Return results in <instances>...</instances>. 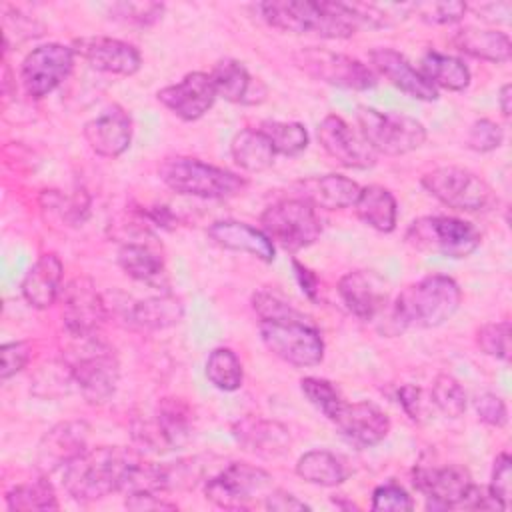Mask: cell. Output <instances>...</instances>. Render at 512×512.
<instances>
[{
    "mask_svg": "<svg viewBox=\"0 0 512 512\" xmlns=\"http://www.w3.org/2000/svg\"><path fill=\"white\" fill-rule=\"evenodd\" d=\"M304 200L314 208L344 210L354 206L360 186L344 174H324L300 182Z\"/></svg>",
    "mask_w": 512,
    "mask_h": 512,
    "instance_id": "obj_30",
    "label": "cell"
},
{
    "mask_svg": "<svg viewBox=\"0 0 512 512\" xmlns=\"http://www.w3.org/2000/svg\"><path fill=\"white\" fill-rule=\"evenodd\" d=\"M260 130L266 134L276 154L296 156L308 146V132L300 122L266 120L260 124Z\"/></svg>",
    "mask_w": 512,
    "mask_h": 512,
    "instance_id": "obj_39",
    "label": "cell"
},
{
    "mask_svg": "<svg viewBox=\"0 0 512 512\" xmlns=\"http://www.w3.org/2000/svg\"><path fill=\"white\" fill-rule=\"evenodd\" d=\"M430 402L446 416L460 418L466 412L468 398L462 384L450 374H438L430 388Z\"/></svg>",
    "mask_w": 512,
    "mask_h": 512,
    "instance_id": "obj_40",
    "label": "cell"
},
{
    "mask_svg": "<svg viewBox=\"0 0 512 512\" xmlns=\"http://www.w3.org/2000/svg\"><path fill=\"white\" fill-rule=\"evenodd\" d=\"M504 140V130L500 124H496L494 120L490 118H480L476 120L468 134H466V146L474 152H492L496 150Z\"/></svg>",
    "mask_w": 512,
    "mask_h": 512,
    "instance_id": "obj_46",
    "label": "cell"
},
{
    "mask_svg": "<svg viewBox=\"0 0 512 512\" xmlns=\"http://www.w3.org/2000/svg\"><path fill=\"white\" fill-rule=\"evenodd\" d=\"M6 506L14 512H32V510H58V496L54 486L46 476L18 484L6 492Z\"/></svg>",
    "mask_w": 512,
    "mask_h": 512,
    "instance_id": "obj_37",
    "label": "cell"
},
{
    "mask_svg": "<svg viewBox=\"0 0 512 512\" xmlns=\"http://www.w3.org/2000/svg\"><path fill=\"white\" fill-rule=\"evenodd\" d=\"M452 44L478 60L494 62V64H504L510 60L512 54V42L510 36L502 30H482L474 26H466L456 30Z\"/></svg>",
    "mask_w": 512,
    "mask_h": 512,
    "instance_id": "obj_31",
    "label": "cell"
},
{
    "mask_svg": "<svg viewBox=\"0 0 512 512\" xmlns=\"http://www.w3.org/2000/svg\"><path fill=\"white\" fill-rule=\"evenodd\" d=\"M62 276L64 264L54 252L42 254L26 272L20 284L22 298L28 306L36 310H44L52 306L62 292Z\"/></svg>",
    "mask_w": 512,
    "mask_h": 512,
    "instance_id": "obj_28",
    "label": "cell"
},
{
    "mask_svg": "<svg viewBox=\"0 0 512 512\" xmlns=\"http://www.w3.org/2000/svg\"><path fill=\"white\" fill-rule=\"evenodd\" d=\"M260 18L282 32L344 40L362 28L352 2L336 0H268L256 4Z\"/></svg>",
    "mask_w": 512,
    "mask_h": 512,
    "instance_id": "obj_1",
    "label": "cell"
},
{
    "mask_svg": "<svg viewBox=\"0 0 512 512\" xmlns=\"http://www.w3.org/2000/svg\"><path fill=\"white\" fill-rule=\"evenodd\" d=\"M158 176L176 194L204 200L232 198L246 188L242 176L192 156L164 158L158 166Z\"/></svg>",
    "mask_w": 512,
    "mask_h": 512,
    "instance_id": "obj_5",
    "label": "cell"
},
{
    "mask_svg": "<svg viewBox=\"0 0 512 512\" xmlns=\"http://www.w3.org/2000/svg\"><path fill=\"white\" fill-rule=\"evenodd\" d=\"M474 408L478 414V420H482L488 426L494 428H502L508 422V408L506 402L496 396L494 392H484L480 396H476L474 400Z\"/></svg>",
    "mask_w": 512,
    "mask_h": 512,
    "instance_id": "obj_48",
    "label": "cell"
},
{
    "mask_svg": "<svg viewBox=\"0 0 512 512\" xmlns=\"http://www.w3.org/2000/svg\"><path fill=\"white\" fill-rule=\"evenodd\" d=\"M292 270H294V276H296L302 292L310 300H316V294H318V278H316V274L310 268H306L304 264H300L296 258L292 260Z\"/></svg>",
    "mask_w": 512,
    "mask_h": 512,
    "instance_id": "obj_53",
    "label": "cell"
},
{
    "mask_svg": "<svg viewBox=\"0 0 512 512\" xmlns=\"http://www.w3.org/2000/svg\"><path fill=\"white\" fill-rule=\"evenodd\" d=\"M104 318V300L88 276H76L62 288V320L68 336L98 334Z\"/></svg>",
    "mask_w": 512,
    "mask_h": 512,
    "instance_id": "obj_16",
    "label": "cell"
},
{
    "mask_svg": "<svg viewBox=\"0 0 512 512\" xmlns=\"http://www.w3.org/2000/svg\"><path fill=\"white\" fill-rule=\"evenodd\" d=\"M70 340L64 364L70 370L72 382L90 404H104L114 396L120 378L114 350L98 334L70 336Z\"/></svg>",
    "mask_w": 512,
    "mask_h": 512,
    "instance_id": "obj_4",
    "label": "cell"
},
{
    "mask_svg": "<svg viewBox=\"0 0 512 512\" xmlns=\"http://www.w3.org/2000/svg\"><path fill=\"white\" fill-rule=\"evenodd\" d=\"M76 56L86 60L94 70L132 76L142 66V56L138 48L130 42L112 38V36H82L72 44Z\"/></svg>",
    "mask_w": 512,
    "mask_h": 512,
    "instance_id": "obj_18",
    "label": "cell"
},
{
    "mask_svg": "<svg viewBox=\"0 0 512 512\" xmlns=\"http://www.w3.org/2000/svg\"><path fill=\"white\" fill-rule=\"evenodd\" d=\"M356 120L360 134L376 154L404 156L418 150L426 140L424 124L402 112H380L370 106H360Z\"/></svg>",
    "mask_w": 512,
    "mask_h": 512,
    "instance_id": "obj_7",
    "label": "cell"
},
{
    "mask_svg": "<svg viewBox=\"0 0 512 512\" xmlns=\"http://www.w3.org/2000/svg\"><path fill=\"white\" fill-rule=\"evenodd\" d=\"M480 230L454 216H422L406 230V242L424 252H436L446 258H466L480 246Z\"/></svg>",
    "mask_w": 512,
    "mask_h": 512,
    "instance_id": "obj_10",
    "label": "cell"
},
{
    "mask_svg": "<svg viewBox=\"0 0 512 512\" xmlns=\"http://www.w3.org/2000/svg\"><path fill=\"white\" fill-rule=\"evenodd\" d=\"M372 68L384 76L392 86L408 94L410 98L432 102L438 98V90L428 84V80L416 70L398 50L394 48H374L370 50Z\"/></svg>",
    "mask_w": 512,
    "mask_h": 512,
    "instance_id": "obj_25",
    "label": "cell"
},
{
    "mask_svg": "<svg viewBox=\"0 0 512 512\" xmlns=\"http://www.w3.org/2000/svg\"><path fill=\"white\" fill-rule=\"evenodd\" d=\"M118 264L136 282L160 286L166 278L162 256L142 242L122 244L118 250Z\"/></svg>",
    "mask_w": 512,
    "mask_h": 512,
    "instance_id": "obj_35",
    "label": "cell"
},
{
    "mask_svg": "<svg viewBox=\"0 0 512 512\" xmlns=\"http://www.w3.org/2000/svg\"><path fill=\"white\" fill-rule=\"evenodd\" d=\"M414 486L426 496L428 510L462 508L472 488L470 472L460 464L418 466L414 468Z\"/></svg>",
    "mask_w": 512,
    "mask_h": 512,
    "instance_id": "obj_15",
    "label": "cell"
},
{
    "mask_svg": "<svg viewBox=\"0 0 512 512\" xmlns=\"http://www.w3.org/2000/svg\"><path fill=\"white\" fill-rule=\"evenodd\" d=\"M114 20L132 26H152L164 14V4L158 2H116L110 6Z\"/></svg>",
    "mask_w": 512,
    "mask_h": 512,
    "instance_id": "obj_44",
    "label": "cell"
},
{
    "mask_svg": "<svg viewBox=\"0 0 512 512\" xmlns=\"http://www.w3.org/2000/svg\"><path fill=\"white\" fill-rule=\"evenodd\" d=\"M2 356V368L0 378L8 380L14 374H18L30 360V344L28 342H8L0 348Z\"/></svg>",
    "mask_w": 512,
    "mask_h": 512,
    "instance_id": "obj_49",
    "label": "cell"
},
{
    "mask_svg": "<svg viewBox=\"0 0 512 512\" xmlns=\"http://www.w3.org/2000/svg\"><path fill=\"white\" fill-rule=\"evenodd\" d=\"M420 74L432 84L436 90L444 88L450 92H462L470 84L468 66L450 54H442L438 50H428L420 58Z\"/></svg>",
    "mask_w": 512,
    "mask_h": 512,
    "instance_id": "obj_34",
    "label": "cell"
},
{
    "mask_svg": "<svg viewBox=\"0 0 512 512\" xmlns=\"http://www.w3.org/2000/svg\"><path fill=\"white\" fill-rule=\"evenodd\" d=\"M210 78H212L216 96L232 104L254 106L266 100L268 88L260 78H254L240 60H234V58L218 60L210 70Z\"/></svg>",
    "mask_w": 512,
    "mask_h": 512,
    "instance_id": "obj_24",
    "label": "cell"
},
{
    "mask_svg": "<svg viewBox=\"0 0 512 512\" xmlns=\"http://www.w3.org/2000/svg\"><path fill=\"white\" fill-rule=\"evenodd\" d=\"M356 216L370 228L378 232H392L398 220V204L394 194L378 184H370L360 188L358 198L354 202Z\"/></svg>",
    "mask_w": 512,
    "mask_h": 512,
    "instance_id": "obj_32",
    "label": "cell"
},
{
    "mask_svg": "<svg viewBox=\"0 0 512 512\" xmlns=\"http://www.w3.org/2000/svg\"><path fill=\"white\" fill-rule=\"evenodd\" d=\"M300 390L302 394L308 398V402L318 408L328 420L338 412V408L342 406L344 398L340 396L338 388L318 376H306L300 380Z\"/></svg>",
    "mask_w": 512,
    "mask_h": 512,
    "instance_id": "obj_41",
    "label": "cell"
},
{
    "mask_svg": "<svg viewBox=\"0 0 512 512\" xmlns=\"http://www.w3.org/2000/svg\"><path fill=\"white\" fill-rule=\"evenodd\" d=\"M420 182L438 202L460 212H488L498 204L492 186L468 168L440 166L426 172Z\"/></svg>",
    "mask_w": 512,
    "mask_h": 512,
    "instance_id": "obj_8",
    "label": "cell"
},
{
    "mask_svg": "<svg viewBox=\"0 0 512 512\" xmlns=\"http://www.w3.org/2000/svg\"><path fill=\"white\" fill-rule=\"evenodd\" d=\"M510 102H512V86H510V82H506V84L500 88V92H498V108H500V112H502L504 118L510 116V108H512Z\"/></svg>",
    "mask_w": 512,
    "mask_h": 512,
    "instance_id": "obj_54",
    "label": "cell"
},
{
    "mask_svg": "<svg viewBox=\"0 0 512 512\" xmlns=\"http://www.w3.org/2000/svg\"><path fill=\"white\" fill-rule=\"evenodd\" d=\"M206 378L222 392L238 390L244 380L240 358L230 348H214L206 360Z\"/></svg>",
    "mask_w": 512,
    "mask_h": 512,
    "instance_id": "obj_38",
    "label": "cell"
},
{
    "mask_svg": "<svg viewBox=\"0 0 512 512\" xmlns=\"http://www.w3.org/2000/svg\"><path fill=\"white\" fill-rule=\"evenodd\" d=\"M192 434V412L180 398H162L152 420L134 426V438L154 450L166 452L184 446Z\"/></svg>",
    "mask_w": 512,
    "mask_h": 512,
    "instance_id": "obj_14",
    "label": "cell"
},
{
    "mask_svg": "<svg viewBox=\"0 0 512 512\" xmlns=\"http://www.w3.org/2000/svg\"><path fill=\"white\" fill-rule=\"evenodd\" d=\"M318 142L332 160L346 168H372L378 158L360 130L356 132L344 118L336 114L324 116L318 124Z\"/></svg>",
    "mask_w": 512,
    "mask_h": 512,
    "instance_id": "obj_17",
    "label": "cell"
},
{
    "mask_svg": "<svg viewBox=\"0 0 512 512\" xmlns=\"http://www.w3.org/2000/svg\"><path fill=\"white\" fill-rule=\"evenodd\" d=\"M272 486V476L248 462H232L204 484L206 500L226 510L246 508L258 496H266Z\"/></svg>",
    "mask_w": 512,
    "mask_h": 512,
    "instance_id": "obj_12",
    "label": "cell"
},
{
    "mask_svg": "<svg viewBox=\"0 0 512 512\" xmlns=\"http://www.w3.org/2000/svg\"><path fill=\"white\" fill-rule=\"evenodd\" d=\"M468 12V4L458 0H442V2H412L410 14H416L422 22L432 26H448L456 24Z\"/></svg>",
    "mask_w": 512,
    "mask_h": 512,
    "instance_id": "obj_42",
    "label": "cell"
},
{
    "mask_svg": "<svg viewBox=\"0 0 512 512\" xmlns=\"http://www.w3.org/2000/svg\"><path fill=\"white\" fill-rule=\"evenodd\" d=\"M124 506L130 510H176L178 506L162 494H126Z\"/></svg>",
    "mask_w": 512,
    "mask_h": 512,
    "instance_id": "obj_51",
    "label": "cell"
},
{
    "mask_svg": "<svg viewBox=\"0 0 512 512\" xmlns=\"http://www.w3.org/2000/svg\"><path fill=\"white\" fill-rule=\"evenodd\" d=\"M236 442L262 458H278L290 450V430L276 422L260 416H244L232 426Z\"/></svg>",
    "mask_w": 512,
    "mask_h": 512,
    "instance_id": "obj_26",
    "label": "cell"
},
{
    "mask_svg": "<svg viewBox=\"0 0 512 512\" xmlns=\"http://www.w3.org/2000/svg\"><path fill=\"white\" fill-rule=\"evenodd\" d=\"M398 402H400L402 410L406 412V416L414 422H422L428 414L424 392H422V388H418L414 384H404L398 388Z\"/></svg>",
    "mask_w": 512,
    "mask_h": 512,
    "instance_id": "obj_50",
    "label": "cell"
},
{
    "mask_svg": "<svg viewBox=\"0 0 512 512\" xmlns=\"http://www.w3.org/2000/svg\"><path fill=\"white\" fill-rule=\"evenodd\" d=\"M74 56L76 54L70 46L58 42H48L28 52L20 68V80L26 94L34 100H40L56 90L70 76L74 68Z\"/></svg>",
    "mask_w": 512,
    "mask_h": 512,
    "instance_id": "obj_13",
    "label": "cell"
},
{
    "mask_svg": "<svg viewBox=\"0 0 512 512\" xmlns=\"http://www.w3.org/2000/svg\"><path fill=\"white\" fill-rule=\"evenodd\" d=\"M260 226L274 246L286 252H298L312 246L322 234V222L316 208L300 198H286L270 204Z\"/></svg>",
    "mask_w": 512,
    "mask_h": 512,
    "instance_id": "obj_9",
    "label": "cell"
},
{
    "mask_svg": "<svg viewBox=\"0 0 512 512\" xmlns=\"http://www.w3.org/2000/svg\"><path fill=\"white\" fill-rule=\"evenodd\" d=\"M264 506L268 510H276V512H292V510H310L308 504H304L302 500H298L294 494L282 490V488H272L266 496H264Z\"/></svg>",
    "mask_w": 512,
    "mask_h": 512,
    "instance_id": "obj_52",
    "label": "cell"
},
{
    "mask_svg": "<svg viewBox=\"0 0 512 512\" xmlns=\"http://www.w3.org/2000/svg\"><path fill=\"white\" fill-rule=\"evenodd\" d=\"M478 348L496 360H510V322H488L476 332Z\"/></svg>",
    "mask_w": 512,
    "mask_h": 512,
    "instance_id": "obj_43",
    "label": "cell"
},
{
    "mask_svg": "<svg viewBox=\"0 0 512 512\" xmlns=\"http://www.w3.org/2000/svg\"><path fill=\"white\" fill-rule=\"evenodd\" d=\"M182 316H184L182 300L168 292L138 300L126 310V322L132 328L144 330V332L170 328L178 324Z\"/></svg>",
    "mask_w": 512,
    "mask_h": 512,
    "instance_id": "obj_29",
    "label": "cell"
},
{
    "mask_svg": "<svg viewBox=\"0 0 512 512\" xmlns=\"http://www.w3.org/2000/svg\"><path fill=\"white\" fill-rule=\"evenodd\" d=\"M370 508L374 512H408L414 508V502L400 484L386 482L374 488Z\"/></svg>",
    "mask_w": 512,
    "mask_h": 512,
    "instance_id": "obj_45",
    "label": "cell"
},
{
    "mask_svg": "<svg viewBox=\"0 0 512 512\" xmlns=\"http://www.w3.org/2000/svg\"><path fill=\"white\" fill-rule=\"evenodd\" d=\"M230 154L236 166L252 174L272 168L276 158L270 140L260 128H244L236 132L230 142Z\"/></svg>",
    "mask_w": 512,
    "mask_h": 512,
    "instance_id": "obj_33",
    "label": "cell"
},
{
    "mask_svg": "<svg viewBox=\"0 0 512 512\" xmlns=\"http://www.w3.org/2000/svg\"><path fill=\"white\" fill-rule=\"evenodd\" d=\"M88 432L90 428L82 420H68L50 428L42 436L36 452V464L40 472L52 474L78 458L86 450Z\"/></svg>",
    "mask_w": 512,
    "mask_h": 512,
    "instance_id": "obj_22",
    "label": "cell"
},
{
    "mask_svg": "<svg viewBox=\"0 0 512 512\" xmlns=\"http://www.w3.org/2000/svg\"><path fill=\"white\" fill-rule=\"evenodd\" d=\"M296 474L308 484L332 488L342 484L348 478L350 470L340 456L328 450H310L298 458Z\"/></svg>",
    "mask_w": 512,
    "mask_h": 512,
    "instance_id": "obj_36",
    "label": "cell"
},
{
    "mask_svg": "<svg viewBox=\"0 0 512 512\" xmlns=\"http://www.w3.org/2000/svg\"><path fill=\"white\" fill-rule=\"evenodd\" d=\"M260 338L264 346L280 360L308 368L316 366L324 358V340L320 330L300 312L284 318L260 320Z\"/></svg>",
    "mask_w": 512,
    "mask_h": 512,
    "instance_id": "obj_6",
    "label": "cell"
},
{
    "mask_svg": "<svg viewBox=\"0 0 512 512\" xmlns=\"http://www.w3.org/2000/svg\"><path fill=\"white\" fill-rule=\"evenodd\" d=\"M156 98L180 120L194 122L212 108L216 100V90L210 74L188 72L180 82L160 88Z\"/></svg>",
    "mask_w": 512,
    "mask_h": 512,
    "instance_id": "obj_20",
    "label": "cell"
},
{
    "mask_svg": "<svg viewBox=\"0 0 512 512\" xmlns=\"http://www.w3.org/2000/svg\"><path fill=\"white\" fill-rule=\"evenodd\" d=\"M294 64L308 76L330 86L348 90H368L376 86V74L364 62L326 48H300L292 54Z\"/></svg>",
    "mask_w": 512,
    "mask_h": 512,
    "instance_id": "obj_11",
    "label": "cell"
},
{
    "mask_svg": "<svg viewBox=\"0 0 512 512\" xmlns=\"http://www.w3.org/2000/svg\"><path fill=\"white\" fill-rule=\"evenodd\" d=\"M330 422L350 444L358 448H372L380 444L390 432L388 414L368 400L342 402Z\"/></svg>",
    "mask_w": 512,
    "mask_h": 512,
    "instance_id": "obj_19",
    "label": "cell"
},
{
    "mask_svg": "<svg viewBox=\"0 0 512 512\" xmlns=\"http://www.w3.org/2000/svg\"><path fill=\"white\" fill-rule=\"evenodd\" d=\"M140 456L130 448H86L62 468V486L76 502H96L120 492Z\"/></svg>",
    "mask_w": 512,
    "mask_h": 512,
    "instance_id": "obj_2",
    "label": "cell"
},
{
    "mask_svg": "<svg viewBox=\"0 0 512 512\" xmlns=\"http://www.w3.org/2000/svg\"><path fill=\"white\" fill-rule=\"evenodd\" d=\"M208 236L220 248L254 256L260 262L270 264L276 248L262 228H254L238 220H218L208 228Z\"/></svg>",
    "mask_w": 512,
    "mask_h": 512,
    "instance_id": "obj_27",
    "label": "cell"
},
{
    "mask_svg": "<svg viewBox=\"0 0 512 512\" xmlns=\"http://www.w3.org/2000/svg\"><path fill=\"white\" fill-rule=\"evenodd\" d=\"M462 302V290L450 276L430 274L408 284L394 300L390 322L394 332L436 328L448 322Z\"/></svg>",
    "mask_w": 512,
    "mask_h": 512,
    "instance_id": "obj_3",
    "label": "cell"
},
{
    "mask_svg": "<svg viewBox=\"0 0 512 512\" xmlns=\"http://www.w3.org/2000/svg\"><path fill=\"white\" fill-rule=\"evenodd\" d=\"M88 146L102 158L122 156L132 142V118L122 106H110L82 130Z\"/></svg>",
    "mask_w": 512,
    "mask_h": 512,
    "instance_id": "obj_23",
    "label": "cell"
},
{
    "mask_svg": "<svg viewBox=\"0 0 512 512\" xmlns=\"http://www.w3.org/2000/svg\"><path fill=\"white\" fill-rule=\"evenodd\" d=\"M490 496L498 502L500 510H508L510 506V492H512V460L508 452H500L494 460L492 466V476H490V486H488Z\"/></svg>",
    "mask_w": 512,
    "mask_h": 512,
    "instance_id": "obj_47",
    "label": "cell"
},
{
    "mask_svg": "<svg viewBox=\"0 0 512 512\" xmlns=\"http://www.w3.org/2000/svg\"><path fill=\"white\" fill-rule=\"evenodd\" d=\"M338 296L358 320H374L388 302V282L372 270H352L338 280Z\"/></svg>",
    "mask_w": 512,
    "mask_h": 512,
    "instance_id": "obj_21",
    "label": "cell"
}]
</instances>
